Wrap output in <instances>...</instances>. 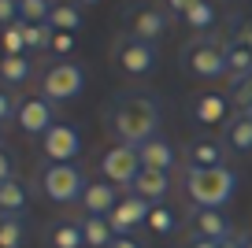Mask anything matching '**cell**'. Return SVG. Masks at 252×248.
<instances>
[{"label":"cell","instance_id":"34","mask_svg":"<svg viewBox=\"0 0 252 248\" xmlns=\"http://www.w3.org/2000/svg\"><path fill=\"white\" fill-rule=\"evenodd\" d=\"M19 23V0H0V26Z\"/></svg>","mask_w":252,"mask_h":248},{"label":"cell","instance_id":"18","mask_svg":"<svg viewBox=\"0 0 252 248\" xmlns=\"http://www.w3.org/2000/svg\"><path fill=\"white\" fill-rule=\"evenodd\" d=\"M123 200V196H119V186H111V182H89L86 186V193H82V211H86V215H104L108 218L111 211H115V204Z\"/></svg>","mask_w":252,"mask_h":248},{"label":"cell","instance_id":"23","mask_svg":"<svg viewBox=\"0 0 252 248\" xmlns=\"http://www.w3.org/2000/svg\"><path fill=\"white\" fill-rule=\"evenodd\" d=\"M26 208H30V189L19 178L0 182V215H23Z\"/></svg>","mask_w":252,"mask_h":248},{"label":"cell","instance_id":"9","mask_svg":"<svg viewBox=\"0 0 252 248\" xmlns=\"http://www.w3.org/2000/svg\"><path fill=\"white\" fill-rule=\"evenodd\" d=\"M252 74V26H237L226 37V82L230 89Z\"/></svg>","mask_w":252,"mask_h":248},{"label":"cell","instance_id":"4","mask_svg":"<svg viewBox=\"0 0 252 248\" xmlns=\"http://www.w3.org/2000/svg\"><path fill=\"white\" fill-rule=\"evenodd\" d=\"M89 178L78 163H41L37 167V189L52 204H78Z\"/></svg>","mask_w":252,"mask_h":248},{"label":"cell","instance_id":"39","mask_svg":"<svg viewBox=\"0 0 252 248\" xmlns=\"http://www.w3.org/2000/svg\"><path fill=\"white\" fill-rule=\"evenodd\" d=\"M219 248H241V233H234V237H230V241H222Z\"/></svg>","mask_w":252,"mask_h":248},{"label":"cell","instance_id":"41","mask_svg":"<svg viewBox=\"0 0 252 248\" xmlns=\"http://www.w3.org/2000/svg\"><path fill=\"white\" fill-rule=\"evenodd\" d=\"M74 4H78V8H89V4H100V0H74Z\"/></svg>","mask_w":252,"mask_h":248},{"label":"cell","instance_id":"19","mask_svg":"<svg viewBox=\"0 0 252 248\" xmlns=\"http://www.w3.org/2000/svg\"><path fill=\"white\" fill-rule=\"evenodd\" d=\"M48 245L52 248H86V233H82V218H56L48 222Z\"/></svg>","mask_w":252,"mask_h":248},{"label":"cell","instance_id":"36","mask_svg":"<svg viewBox=\"0 0 252 248\" xmlns=\"http://www.w3.org/2000/svg\"><path fill=\"white\" fill-rule=\"evenodd\" d=\"M197 4H200V0H167V8H171L174 15H189Z\"/></svg>","mask_w":252,"mask_h":248},{"label":"cell","instance_id":"20","mask_svg":"<svg viewBox=\"0 0 252 248\" xmlns=\"http://www.w3.org/2000/svg\"><path fill=\"white\" fill-rule=\"evenodd\" d=\"M33 78V60L26 56H0V86L4 89H19Z\"/></svg>","mask_w":252,"mask_h":248},{"label":"cell","instance_id":"17","mask_svg":"<svg viewBox=\"0 0 252 248\" xmlns=\"http://www.w3.org/2000/svg\"><path fill=\"white\" fill-rule=\"evenodd\" d=\"M137 155H141V167L167 171V174H171L174 167H178V159H182V155L174 152V145L163 137V133H156V137H149L145 145H137Z\"/></svg>","mask_w":252,"mask_h":248},{"label":"cell","instance_id":"27","mask_svg":"<svg viewBox=\"0 0 252 248\" xmlns=\"http://www.w3.org/2000/svg\"><path fill=\"white\" fill-rule=\"evenodd\" d=\"M26 23L19 19V23L11 26H0V56H26Z\"/></svg>","mask_w":252,"mask_h":248},{"label":"cell","instance_id":"7","mask_svg":"<svg viewBox=\"0 0 252 248\" xmlns=\"http://www.w3.org/2000/svg\"><path fill=\"white\" fill-rule=\"evenodd\" d=\"M137 171H141V155H137V148L111 145V148L100 152V178L111 182V186L130 189V182L137 178Z\"/></svg>","mask_w":252,"mask_h":248},{"label":"cell","instance_id":"31","mask_svg":"<svg viewBox=\"0 0 252 248\" xmlns=\"http://www.w3.org/2000/svg\"><path fill=\"white\" fill-rule=\"evenodd\" d=\"M15 111H19V96L11 89L0 86V126L4 123H15Z\"/></svg>","mask_w":252,"mask_h":248},{"label":"cell","instance_id":"33","mask_svg":"<svg viewBox=\"0 0 252 248\" xmlns=\"http://www.w3.org/2000/svg\"><path fill=\"white\" fill-rule=\"evenodd\" d=\"M11 178H15V155L0 145V182H11Z\"/></svg>","mask_w":252,"mask_h":248},{"label":"cell","instance_id":"15","mask_svg":"<svg viewBox=\"0 0 252 248\" xmlns=\"http://www.w3.org/2000/svg\"><path fill=\"white\" fill-rule=\"evenodd\" d=\"M230 115V96L222 93H197L189 100V119L197 126H219Z\"/></svg>","mask_w":252,"mask_h":248},{"label":"cell","instance_id":"40","mask_svg":"<svg viewBox=\"0 0 252 248\" xmlns=\"http://www.w3.org/2000/svg\"><path fill=\"white\" fill-rule=\"evenodd\" d=\"M241 248H252V233H241Z\"/></svg>","mask_w":252,"mask_h":248},{"label":"cell","instance_id":"6","mask_svg":"<svg viewBox=\"0 0 252 248\" xmlns=\"http://www.w3.org/2000/svg\"><path fill=\"white\" fill-rule=\"evenodd\" d=\"M111 60L119 63L123 74L145 78V74L156 70L159 52H156V45H149V41H137V37H130V33H123V37H115V45H111Z\"/></svg>","mask_w":252,"mask_h":248},{"label":"cell","instance_id":"35","mask_svg":"<svg viewBox=\"0 0 252 248\" xmlns=\"http://www.w3.org/2000/svg\"><path fill=\"white\" fill-rule=\"evenodd\" d=\"M74 45H78V41H74V33H56L52 52H56V56H71V52H74Z\"/></svg>","mask_w":252,"mask_h":248},{"label":"cell","instance_id":"11","mask_svg":"<svg viewBox=\"0 0 252 248\" xmlns=\"http://www.w3.org/2000/svg\"><path fill=\"white\" fill-rule=\"evenodd\" d=\"M230 148L222 145V137H193L186 148H182V163L186 171H215V167H226Z\"/></svg>","mask_w":252,"mask_h":248},{"label":"cell","instance_id":"1","mask_svg":"<svg viewBox=\"0 0 252 248\" xmlns=\"http://www.w3.org/2000/svg\"><path fill=\"white\" fill-rule=\"evenodd\" d=\"M104 126L115 137V145H145L159 133V104L149 93H123L104 108Z\"/></svg>","mask_w":252,"mask_h":248},{"label":"cell","instance_id":"25","mask_svg":"<svg viewBox=\"0 0 252 248\" xmlns=\"http://www.w3.org/2000/svg\"><path fill=\"white\" fill-rule=\"evenodd\" d=\"M182 19H186L189 30H197V33H212V26L219 23V8H215V0H200L197 8L189 11V15H182Z\"/></svg>","mask_w":252,"mask_h":248},{"label":"cell","instance_id":"43","mask_svg":"<svg viewBox=\"0 0 252 248\" xmlns=\"http://www.w3.org/2000/svg\"><path fill=\"white\" fill-rule=\"evenodd\" d=\"M249 115H252V108H249Z\"/></svg>","mask_w":252,"mask_h":248},{"label":"cell","instance_id":"14","mask_svg":"<svg viewBox=\"0 0 252 248\" xmlns=\"http://www.w3.org/2000/svg\"><path fill=\"white\" fill-rule=\"evenodd\" d=\"M149 215H152V204H149V200H141V196H134V193H126L123 200L115 204V211L108 215V222H111V230H115L119 237H126L130 230H137V226L149 222Z\"/></svg>","mask_w":252,"mask_h":248},{"label":"cell","instance_id":"28","mask_svg":"<svg viewBox=\"0 0 252 248\" xmlns=\"http://www.w3.org/2000/svg\"><path fill=\"white\" fill-rule=\"evenodd\" d=\"M26 52H52L56 30L48 23H26Z\"/></svg>","mask_w":252,"mask_h":248},{"label":"cell","instance_id":"16","mask_svg":"<svg viewBox=\"0 0 252 248\" xmlns=\"http://www.w3.org/2000/svg\"><path fill=\"white\" fill-rule=\"evenodd\" d=\"M171 174L167 171H152V167H141V171H137V178L130 182V193L134 196H141V200H149L152 208H156V204H163L167 200V193H171Z\"/></svg>","mask_w":252,"mask_h":248},{"label":"cell","instance_id":"10","mask_svg":"<svg viewBox=\"0 0 252 248\" xmlns=\"http://www.w3.org/2000/svg\"><path fill=\"white\" fill-rule=\"evenodd\" d=\"M82 152V133L71 123H56L52 130L41 137V155L45 163H74Z\"/></svg>","mask_w":252,"mask_h":248},{"label":"cell","instance_id":"32","mask_svg":"<svg viewBox=\"0 0 252 248\" xmlns=\"http://www.w3.org/2000/svg\"><path fill=\"white\" fill-rule=\"evenodd\" d=\"M230 96H234V104H237L241 111H249V108H252V74L245 78L241 86H234V89H230Z\"/></svg>","mask_w":252,"mask_h":248},{"label":"cell","instance_id":"8","mask_svg":"<svg viewBox=\"0 0 252 248\" xmlns=\"http://www.w3.org/2000/svg\"><path fill=\"white\" fill-rule=\"evenodd\" d=\"M15 126L26 133V137H45L56 126V108L45 96H19V111H15Z\"/></svg>","mask_w":252,"mask_h":248},{"label":"cell","instance_id":"30","mask_svg":"<svg viewBox=\"0 0 252 248\" xmlns=\"http://www.w3.org/2000/svg\"><path fill=\"white\" fill-rule=\"evenodd\" d=\"M149 226H152V233H159V237H167V233H174L178 230V218H174V211L171 208H152V215H149Z\"/></svg>","mask_w":252,"mask_h":248},{"label":"cell","instance_id":"37","mask_svg":"<svg viewBox=\"0 0 252 248\" xmlns=\"http://www.w3.org/2000/svg\"><path fill=\"white\" fill-rule=\"evenodd\" d=\"M182 248H219V245H215V241H204V237H186Z\"/></svg>","mask_w":252,"mask_h":248},{"label":"cell","instance_id":"38","mask_svg":"<svg viewBox=\"0 0 252 248\" xmlns=\"http://www.w3.org/2000/svg\"><path fill=\"white\" fill-rule=\"evenodd\" d=\"M108 248H141V245H137V241L130 237V233H126V237H115V241H111Z\"/></svg>","mask_w":252,"mask_h":248},{"label":"cell","instance_id":"24","mask_svg":"<svg viewBox=\"0 0 252 248\" xmlns=\"http://www.w3.org/2000/svg\"><path fill=\"white\" fill-rule=\"evenodd\" d=\"M82 233H86V248H108L119 237L104 215H86L82 218Z\"/></svg>","mask_w":252,"mask_h":248},{"label":"cell","instance_id":"5","mask_svg":"<svg viewBox=\"0 0 252 248\" xmlns=\"http://www.w3.org/2000/svg\"><path fill=\"white\" fill-rule=\"evenodd\" d=\"M82 89H86V70L71 60H56L41 70V96L52 104H67L78 100Z\"/></svg>","mask_w":252,"mask_h":248},{"label":"cell","instance_id":"26","mask_svg":"<svg viewBox=\"0 0 252 248\" xmlns=\"http://www.w3.org/2000/svg\"><path fill=\"white\" fill-rule=\"evenodd\" d=\"M0 248H26L23 215H0Z\"/></svg>","mask_w":252,"mask_h":248},{"label":"cell","instance_id":"21","mask_svg":"<svg viewBox=\"0 0 252 248\" xmlns=\"http://www.w3.org/2000/svg\"><path fill=\"white\" fill-rule=\"evenodd\" d=\"M222 145L230 152H252V115L249 111H237L226 126H222Z\"/></svg>","mask_w":252,"mask_h":248},{"label":"cell","instance_id":"12","mask_svg":"<svg viewBox=\"0 0 252 248\" xmlns=\"http://www.w3.org/2000/svg\"><path fill=\"white\" fill-rule=\"evenodd\" d=\"M167 26H171V15H167L163 8H149V4H141V8L126 11V33L137 37V41L156 45V41L167 33Z\"/></svg>","mask_w":252,"mask_h":248},{"label":"cell","instance_id":"3","mask_svg":"<svg viewBox=\"0 0 252 248\" xmlns=\"http://www.w3.org/2000/svg\"><path fill=\"white\" fill-rule=\"evenodd\" d=\"M182 70L189 78H197V82H219V78H226V37H215V33L193 37L182 48Z\"/></svg>","mask_w":252,"mask_h":248},{"label":"cell","instance_id":"22","mask_svg":"<svg viewBox=\"0 0 252 248\" xmlns=\"http://www.w3.org/2000/svg\"><path fill=\"white\" fill-rule=\"evenodd\" d=\"M82 8L74 4V0H56L52 15H48V26H52L56 33H78L82 30Z\"/></svg>","mask_w":252,"mask_h":248},{"label":"cell","instance_id":"42","mask_svg":"<svg viewBox=\"0 0 252 248\" xmlns=\"http://www.w3.org/2000/svg\"><path fill=\"white\" fill-rule=\"evenodd\" d=\"M0 145H4V133H0Z\"/></svg>","mask_w":252,"mask_h":248},{"label":"cell","instance_id":"29","mask_svg":"<svg viewBox=\"0 0 252 248\" xmlns=\"http://www.w3.org/2000/svg\"><path fill=\"white\" fill-rule=\"evenodd\" d=\"M56 0H19V19L23 23H48Z\"/></svg>","mask_w":252,"mask_h":248},{"label":"cell","instance_id":"2","mask_svg":"<svg viewBox=\"0 0 252 248\" xmlns=\"http://www.w3.org/2000/svg\"><path fill=\"white\" fill-rule=\"evenodd\" d=\"M182 193L193 208H215L234 200L237 193V174L230 167H215V171H182Z\"/></svg>","mask_w":252,"mask_h":248},{"label":"cell","instance_id":"13","mask_svg":"<svg viewBox=\"0 0 252 248\" xmlns=\"http://www.w3.org/2000/svg\"><path fill=\"white\" fill-rule=\"evenodd\" d=\"M186 230H189V237H204V241H215V245L234 237L230 218L222 215V211H215V208H189Z\"/></svg>","mask_w":252,"mask_h":248}]
</instances>
